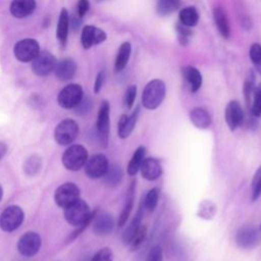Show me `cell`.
Masks as SVG:
<instances>
[{"label": "cell", "mask_w": 261, "mask_h": 261, "mask_svg": "<svg viewBox=\"0 0 261 261\" xmlns=\"http://www.w3.org/2000/svg\"><path fill=\"white\" fill-rule=\"evenodd\" d=\"M97 210L91 211L88 203L83 199H77L75 202L64 208V218L72 226H81L89 221H92Z\"/></svg>", "instance_id": "cell-1"}, {"label": "cell", "mask_w": 261, "mask_h": 261, "mask_svg": "<svg viewBox=\"0 0 261 261\" xmlns=\"http://www.w3.org/2000/svg\"><path fill=\"white\" fill-rule=\"evenodd\" d=\"M166 88L161 80H152L144 88L142 103L146 109L154 110L158 108L165 98Z\"/></svg>", "instance_id": "cell-2"}, {"label": "cell", "mask_w": 261, "mask_h": 261, "mask_svg": "<svg viewBox=\"0 0 261 261\" xmlns=\"http://www.w3.org/2000/svg\"><path fill=\"white\" fill-rule=\"evenodd\" d=\"M88 158L87 149L82 145L73 144L64 151L61 161L67 170L77 171L85 166Z\"/></svg>", "instance_id": "cell-3"}, {"label": "cell", "mask_w": 261, "mask_h": 261, "mask_svg": "<svg viewBox=\"0 0 261 261\" xmlns=\"http://www.w3.org/2000/svg\"><path fill=\"white\" fill-rule=\"evenodd\" d=\"M84 99V90L79 84H68L61 89L57 103L61 108L74 109Z\"/></svg>", "instance_id": "cell-4"}, {"label": "cell", "mask_w": 261, "mask_h": 261, "mask_svg": "<svg viewBox=\"0 0 261 261\" xmlns=\"http://www.w3.org/2000/svg\"><path fill=\"white\" fill-rule=\"evenodd\" d=\"M79 135V124L75 120L65 118L61 120L54 129L55 142L60 146L71 144Z\"/></svg>", "instance_id": "cell-5"}, {"label": "cell", "mask_w": 261, "mask_h": 261, "mask_svg": "<svg viewBox=\"0 0 261 261\" xmlns=\"http://www.w3.org/2000/svg\"><path fill=\"white\" fill-rule=\"evenodd\" d=\"M24 219V213L19 206L10 205L0 214V228L5 232L16 230Z\"/></svg>", "instance_id": "cell-6"}, {"label": "cell", "mask_w": 261, "mask_h": 261, "mask_svg": "<svg viewBox=\"0 0 261 261\" xmlns=\"http://www.w3.org/2000/svg\"><path fill=\"white\" fill-rule=\"evenodd\" d=\"M40 53V45L35 39L27 38L18 41L13 47L14 57L23 63L32 62Z\"/></svg>", "instance_id": "cell-7"}, {"label": "cell", "mask_w": 261, "mask_h": 261, "mask_svg": "<svg viewBox=\"0 0 261 261\" xmlns=\"http://www.w3.org/2000/svg\"><path fill=\"white\" fill-rule=\"evenodd\" d=\"M96 129L99 140L103 146H107L110 133V106L107 101H102L96 122Z\"/></svg>", "instance_id": "cell-8"}, {"label": "cell", "mask_w": 261, "mask_h": 261, "mask_svg": "<svg viewBox=\"0 0 261 261\" xmlns=\"http://www.w3.org/2000/svg\"><path fill=\"white\" fill-rule=\"evenodd\" d=\"M57 64L55 56L49 51H40L32 61V70L38 76H46L54 71Z\"/></svg>", "instance_id": "cell-9"}, {"label": "cell", "mask_w": 261, "mask_h": 261, "mask_svg": "<svg viewBox=\"0 0 261 261\" xmlns=\"http://www.w3.org/2000/svg\"><path fill=\"white\" fill-rule=\"evenodd\" d=\"M77 199H80V189L73 182L62 184L54 193V201L61 208H66Z\"/></svg>", "instance_id": "cell-10"}, {"label": "cell", "mask_w": 261, "mask_h": 261, "mask_svg": "<svg viewBox=\"0 0 261 261\" xmlns=\"http://www.w3.org/2000/svg\"><path fill=\"white\" fill-rule=\"evenodd\" d=\"M109 167V162L104 154H95L88 158L84 169L88 177L97 179L103 177Z\"/></svg>", "instance_id": "cell-11"}, {"label": "cell", "mask_w": 261, "mask_h": 261, "mask_svg": "<svg viewBox=\"0 0 261 261\" xmlns=\"http://www.w3.org/2000/svg\"><path fill=\"white\" fill-rule=\"evenodd\" d=\"M42 245L41 237L35 231H27L17 242V250L24 257H33L36 255Z\"/></svg>", "instance_id": "cell-12"}, {"label": "cell", "mask_w": 261, "mask_h": 261, "mask_svg": "<svg viewBox=\"0 0 261 261\" xmlns=\"http://www.w3.org/2000/svg\"><path fill=\"white\" fill-rule=\"evenodd\" d=\"M106 33L94 25H85L81 35V43L85 49H90L93 46L103 43L106 40Z\"/></svg>", "instance_id": "cell-13"}, {"label": "cell", "mask_w": 261, "mask_h": 261, "mask_svg": "<svg viewBox=\"0 0 261 261\" xmlns=\"http://www.w3.org/2000/svg\"><path fill=\"white\" fill-rule=\"evenodd\" d=\"M225 121L228 125V128L233 132L240 127L244 122V112L241 104L237 100L230 101L224 111Z\"/></svg>", "instance_id": "cell-14"}, {"label": "cell", "mask_w": 261, "mask_h": 261, "mask_svg": "<svg viewBox=\"0 0 261 261\" xmlns=\"http://www.w3.org/2000/svg\"><path fill=\"white\" fill-rule=\"evenodd\" d=\"M258 230L251 225H244L238 229L236 242L242 249H252L258 244Z\"/></svg>", "instance_id": "cell-15"}, {"label": "cell", "mask_w": 261, "mask_h": 261, "mask_svg": "<svg viewBox=\"0 0 261 261\" xmlns=\"http://www.w3.org/2000/svg\"><path fill=\"white\" fill-rule=\"evenodd\" d=\"M114 227V218L109 213H96L92 220V229L97 236H108L113 231Z\"/></svg>", "instance_id": "cell-16"}, {"label": "cell", "mask_w": 261, "mask_h": 261, "mask_svg": "<svg viewBox=\"0 0 261 261\" xmlns=\"http://www.w3.org/2000/svg\"><path fill=\"white\" fill-rule=\"evenodd\" d=\"M139 113L140 107H136L130 115L122 114L120 116L117 123V135L120 139H126L133 133L138 120Z\"/></svg>", "instance_id": "cell-17"}, {"label": "cell", "mask_w": 261, "mask_h": 261, "mask_svg": "<svg viewBox=\"0 0 261 261\" xmlns=\"http://www.w3.org/2000/svg\"><path fill=\"white\" fill-rule=\"evenodd\" d=\"M140 171L145 179L153 181L162 175V166L158 159L149 157L143 160L142 165L140 167Z\"/></svg>", "instance_id": "cell-18"}, {"label": "cell", "mask_w": 261, "mask_h": 261, "mask_svg": "<svg viewBox=\"0 0 261 261\" xmlns=\"http://www.w3.org/2000/svg\"><path fill=\"white\" fill-rule=\"evenodd\" d=\"M36 7V0H12L9 11L15 18H24L33 14Z\"/></svg>", "instance_id": "cell-19"}, {"label": "cell", "mask_w": 261, "mask_h": 261, "mask_svg": "<svg viewBox=\"0 0 261 261\" xmlns=\"http://www.w3.org/2000/svg\"><path fill=\"white\" fill-rule=\"evenodd\" d=\"M76 63L71 58H64L57 62L54 69L56 77L61 82L70 81L76 72Z\"/></svg>", "instance_id": "cell-20"}, {"label": "cell", "mask_w": 261, "mask_h": 261, "mask_svg": "<svg viewBox=\"0 0 261 261\" xmlns=\"http://www.w3.org/2000/svg\"><path fill=\"white\" fill-rule=\"evenodd\" d=\"M143 207H144V203L142 201L136 215L134 216L130 223L127 225V227L124 229V231L122 233V242L124 245H128L130 243L133 237L135 236V233L138 231V229L142 225V219H143V214H144Z\"/></svg>", "instance_id": "cell-21"}, {"label": "cell", "mask_w": 261, "mask_h": 261, "mask_svg": "<svg viewBox=\"0 0 261 261\" xmlns=\"http://www.w3.org/2000/svg\"><path fill=\"white\" fill-rule=\"evenodd\" d=\"M135 189H136V182L132 181L127 194H126V198L122 207V210L118 216V220H117V225L119 227H122L125 223L126 220L128 218V216L130 215L133 206H134V200H135Z\"/></svg>", "instance_id": "cell-22"}, {"label": "cell", "mask_w": 261, "mask_h": 261, "mask_svg": "<svg viewBox=\"0 0 261 261\" xmlns=\"http://www.w3.org/2000/svg\"><path fill=\"white\" fill-rule=\"evenodd\" d=\"M190 120L196 127L203 129L208 128L212 123V118L208 111L201 107H196L191 110Z\"/></svg>", "instance_id": "cell-23"}, {"label": "cell", "mask_w": 261, "mask_h": 261, "mask_svg": "<svg viewBox=\"0 0 261 261\" xmlns=\"http://www.w3.org/2000/svg\"><path fill=\"white\" fill-rule=\"evenodd\" d=\"M68 29H69V15L67 10L65 8H62L59 14L57 28H56V37L62 46L66 44Z\"/></svg>", "instance_id": "cell-24"}, {"label": "cell", "mask_w": 261, "mask_h": 261, "mask_svg": "<svg viewBox=\"0 0 261 261\" xmlns=\"http://www.w3.org/2000/svg\"><path fill=\"white\" fill-rule=\"evenodd\" d=\"M182 75L190 86L192 92H197L202 86V75L200 71L193 66H185L181 69Z\"/></svg>", "instance_id": "cell-25"}, {"label": "cell", "mask_w": 261, "mask_h": 261, "mask_svg": "<svg viewBox=\"0 0 261 261\" xmlns=\"http://www.w3.org/2000/svg\"><path fill=\"white\" fill-rule=\"evenodd\" d=\"M213 17L215 24L220 33V35L223 38H228L230 34V29H229V23L228 19L226 17L225 12L222 10L221 7H215L213 10Z\"/></svg>", "instance_id": "cell-26"}, {"label": "cell", "mask_w": 261, "mask_h": 261, "mask_svg": "<svg viewBox=\"0 0 261 261\" xmlns=\"http://www.w3.org/2000/svg\"><path fill=\"white\" fill-rule=\"evenodd\" d=\"M130 52H132V46L128 42H124L120 45V47L117 51L115 63H114V68H115L116 72H119L124 69V67L126 66V64L128 62Z\"/></svg>", "instance_id": "cell-27"}, {"label": "cell", "mask_w": 261, "mask_h": 261, "mask_svg": "<svg viewBox=\"0 0 261 261\" xmlns=\"http://www.w3.org/2000/svg\"><path fill=\"white\" fill-rule=\"evenodd\" d=\"M104 177V181L108 187L114 188L117 187L123 177V171L120 165L118 164H111L109 165Z\"/></svg>", "instance_id": "cell-28"}, {"label": "cell", "mask_w": 261, "mask_h": 261, "mask_svg": "<svg viewBox=\"0 0 261 261\" xmlns=\"http://www.w3.org/2000/svg\"><path fill=\"white\" fill-rule=\"evenodd\" d=\"M145 154H146V150L143 146H140L135 150L126 167V172L128 175L134 176L138 173L142 165V162L145 159Z\"/></svg>", "instance_id": "cell-29"}, {"label": "cell", "mask_w": 261, "mask_h": 261, "mask_svg": "<svg viewBox=\"0 0 261 261\" xmlns=\"http://www.w3.org/2000/svg\"><path fill=\"white\" fill-rule=\"evenodd\" d=\"M179 20L180 23L186 25V27H194L197 24L198 20H199V13L197 11V9L193 6H188L182 8L179 11Z\"/></svg>", "instance_id": "cell-30"}, {"label": "cell", "mask_w": 261, "mask_h": 261, "mask_svg": "<svg viewBox=\"0 0 261 261\" xmlns=\"http://www.w3.org/2000/svg\"><path fill=\"white\" fill-rule=\"evenodd\" d=\"M179 6L180 0H157L156 10L160 15H167L177 10Z\"/></svg>", "instance_id": "cell-31"}, {"label": "cell", "mask_w": 261, "mask_h": 261, "mask_svg": "<svg viewBox=\"0 0 261 261\" xmlns=\"http://www.w3.org/2000/svg\"><path fill=\"white\" fill-rule=\"evenodd\" d=\"M42 167V158L37 155L33 154L31 155L24 162L23 164V171L27 175H35L37 174Z\"/></svg>", "instance_id": "cell-32"}, {"label": "cell", "mask_w": 261, "mask_h": 261, "mask_svg": "<svg viewBox=\"0 0 261 261\" xmlns=\"http://www.w3.org/2000/svg\"><path fill=\"white\" fill-rule=\"evenodd\" d=\"M158 198H159V191L157 188H153L148 191L146 194V197L144 199V207L149 211L153 212L158 204Z\"/></svg>", "instance_id": "cell-33"}, {"label": "cell", "mask_w": 261, "mask_h": 261, "mask_svg": "<svg viewBox=\"0 0 261 261\" xmlns=\"http://www.w3.org/2000/svg\"><path fill=\"white\" fill-rule=\"evenodd\" d=\"M147 238V226L146 225H141L140 228L138 229V231L135 233V236L133 237L130 243L128 244L130 251H137L145 242Z\"/></svg>", "instance_id": "cell-34"}, {"label": "cell", "mask_w": 261, "mask_h": 261, "mask_svg": "<svg viewBox=\"0 0 261 261\" xmlns=\"http://www.w3.org/2000/svg\"><path fill=\"white\" fill-rule=\"evenodd\" d=\"M249 55L252 63L256 68V71L261 74V45L257 43L252 44L250 47Z\"/></svg>", "instance_id": "cell-35"}, {"label": "cell", "mask_w": 261, "mask_h": 261, "mask_svg": "<svg viewBox=\"0 0 261 261\" xmlns=\"http://www.w3.org/2000/svg\"><path fill=\"white\" fill-rule=\"evenodd\" d=\"M216 212V206L211 201H203L200 204L198 215L204 219H210Z\"/></svg>", "instance_id": "cell-36"}, {"label": "cell", "mask_w": 261, "mask_h": 261, "mask_svg": "<svg viewBox=\"0 0 261 261\" xmlns=\"http://www.w3.org/2000/svg\"><path fill=\"white\" fill-rule=\"evenodd\" d=\"M251 112L255 117H258L261 115V84H259L258 86H255L254 88Z\"/></svg>", "instance_id": "cell-37"}, {"label": "cell", "mask_w": 261, "mask_h": 261, "mask_svg": "<svg viewBox=\"0 0 261 261\" xmlns=\"http://www.w3.org/2000/svg\"><path fill=\"white\" fill-rule=\"evenodd\" d=\"M255 86H256L255 85V73L253 70H250L248 73V76L246 79L245 86H244V94H245L247 104H249L251 101V96L253 95Z\"/></svg>", "instance_id": "cell-38"}, {"label": "cell", "mask_w": 261, "mask_h": 261, "mask_svg": "<svg viewBox=\"0 0 261 261\" xmlns=\"http://www.w3.org/2000/svg\"><path fill=\"white\" fill-rule=\"evenodd\" d=\"M261 196V166L256 170L252 179V201L258 200Z\"/></svg>", "instance_id": "cell-39"}, {"label": "cell", "mask_w": 261, "mask_h": 261, "mask_svg": "<svg viewBox=\"0 0 261 261\" xmlns=\"http://www.w3.org/2000/svg\"><path fill=\"white\" fill-rule=\"evenodd\" d=\"M91 261H113V252L110 248H102L95 253Z\"/></svg>", "instance_id": "cell-40"}, {"label": "cell", "mask_w": 261, "mask_h": 261, "mask_svg": "<svg viewBox=\"0 0 261 261\" xmlns=\"http://www.w3.org/2000/svg\"><path fill=\"white\" fill-rule=\"evenodd\" d=\"M145 261H163V252L161 247L159 245L153 246L149 250Z\"/></svg>", "instance_id": "cell-41"}, {"label": "cell", "mask_w": 261, "mask_h": 261, "mask_svg": "<svg viewBox=\"0 0 261 261\" xmlns=\"http://www.w3.org/2000/svg\"><path fill=\"white\" fill-rule=\"evenodd\" d=\"M137 97V87L135 85H130L127 87L124 94V104L127 108H132Z\"/></svg>", "instance_id": "cell-42"}, {"label": "cell", "mask_w": 261, "mask_h": 261, "mask_svg": "<svg viewBox=\"0 0 261 261\" xmlns=\"http://www.w3.org/2000/svg\"><path fill=\"white\" fill-rule=\"evenodd\" d=\"M176 31H177V37H178L179 42L182 45H186L189 42V39H190V37L192 35L191 31L189 30V27H186V25L180 23L179 25H177Z\"/></svg>", "instance_id": "cell-43"}, {"label": "cell", "mask_w": 261, "mask_h": 261, "mask_svg": "<svg viewBox=\"0 0 261 261\" xmlns=\"http://www.w3.org/2000/svg\"><path fill=\"white\" fill-rule=\"evenodd\" d=\"M92 107V101L89 98H84L82 102L74 108L75 112L79 114H85L87 113Z\"/></svg>", "instance_id": "cell-44"}, {"label": "cell", "mask_w": 261, "mask_h": 261, "mask_svg": "<svg viewBox=\"0 0 261 261\" xmlns=\"http://www.w3.org/2000/svg\"><path fill=\"white\" fill-rule=\"evenodd\" d=\"M90 9V2L89 0H79L76 4V12L79 17H83L87 14Z\"/></svg>", "instance_id": "cell-45"}, {"label": "cell", "mask_w": 261, "mask_h": 261, "mask_svg": "<svg viewBox=\"0 0 261 261\" xmlns=\"http://www.w3.org/2000/svg\"><path fill=\"white\" fill-rule=\"evenodd\" d=\"M104 80H105V71L101 70L98 72L95 83H94V92L96 94H98L100 92V90L102 89V86L104 84Z\"/></svg>", "instance_id": "cell-46"}, {"label": "cell", "mask_w": 261, "mask_h": 261, "mask_svg": "<svg viewBox=\"0 0 261 261\" xmlns=\"http://www.w3.org/2000/svg\"><path fill=\"white\" fill-rule=\"evenodd\" d=\"M70 25L73 30H76L81 25V20L76 16H71L69 17V27Z\"/></svg>", "instance_id": "cell-47"}, {"label": "cell", "mask_w": 261, "mask_h": 261, "mask_svg": "<svg viewBox=\"0 0 261 261\" xmlns=\"http://www.w3.org/2000/svg\"><path fill=\"white\" fill-rule=\"evenodd\" d=\"M7 145L3 142H0V160L5 156V154L7 153Z\"/></svg>", "instance_id": "cell-48"}, {"label": "cell", "mask_w": 261, "mask_h": 261, "mask_svg": "<svg viewBox=\"0 0 261 261\" xmlns=\"http://www.w3.org/2000/svg\"><path fill=\"white\" fill-rule=\"evenodd\" d=\"M2 197H3V189H2V187H1V185H0V201H1Z\"/></svg>", "instance_id": "cell-49"}, {"label": "cell", "mask_w": 261, "mask_h": 261, "mask_svg": "<svg viewBox=\"0 0 261 261\" xmlns=\"http://www.w3.org/2000/svg\"><path fill=\"white\" fill-rule=\"evenodd\" d=\"M98 2H101V1H105V0H97Z\"/></svg>", "instance_id": "cell-50"}, {"label": "cell", "mask_w": 261, "mask_h": 261, "mask_svg": "<svg viewBox=\"0 0 261 261\" xmlns=\"http://www.w3.org/2000/svg\"><path fill=\"white\" fill-rule=\"evenodd\" d=\"M260 230H261V225H260Z\"/></svg>", "instance_id": "cell-51"}]
</instances>
